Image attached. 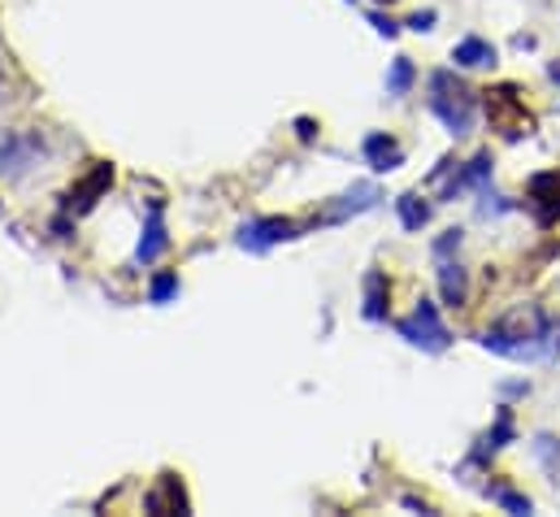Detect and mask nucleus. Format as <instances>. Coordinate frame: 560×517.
Instances as JSON below:
<instances>
[{"mask_svg":"<svg viewBox=\"0 0 560 517\" xmlns=\"http://www.w3.org/2000/svg\"><path fill=\"white\" fill-rule=\"evenodd\" d=\"M557 331L560 322H552V318H535L531 327L504 322V327H491L478 344L487 348V352H496V356H509V361H544V356H552L560 348V340H552Z\"/></svg>","mask_w":560,"mask_h":517,"instance_id":"f257e3e1","label":"nucleus"},{"mask_svg":"<svg viewBox=\"0 0 560 517\" xmlns=\"http://www.w3.org/2000/svg\"><path fill=\"white\" fill-rule=\"evenodd\" d=\"M430 114L452 136H469L474 131V118H478V96L452 70H439V74H430Z\"/></svg>","mask_w":560,"mask_h":517,"instance_id":"f03ea898","label":"nucleus"},{"mask_svg":"<svg viewBox=\"0 0 560 517\" xmlns=\"http://www.w3.org/2000/svg\"><path fill=\"white\" fill-rule=\"evenodd\" d=\"M395 331H400V340H408L421 352H443V348L452 344V336H448V327H443V318H439V309L430 301H421L408 318H400Z\"/></svg>","mask_w":560,"mask_h":517,"instance_id":"7ed1b4c3","label":"nucleus"},{"mask_svg":"<svg viewBox=\"0 0 560 517\" xmlns=\"http://www.w3.org/2000/svg\"><path fill=\"white\" fill-rule=\"evenodd\" d=\"M487 114H491V122L509 136V140H517V136H531L535 131V118L526 114V105H522V96H517V87H496V92H487Z\"/></svg>","mask_w":560,"mask_h":517,"instance_id":"20e7f679","label":"nucleus"},{"mask_svg":"<svg viewBox=\"0 0 560 517\" xmlns=\"http://www.w3.org/2000/svg\"><path fill=\"white\" fill-rule=\"evenodd\" d=\"M287 239H300V226L291 218H257V222H243L239 231V248L248 252H270L274 244H287Z\"/></svg>","mask_w":560,"mask_h":517,"instance_id":"39448f33","label":"nucleus"},{"mask_svg":"<svg viewBox=\"0 0 560 517\" xmlns=\"http://www.w3.org/2000/svg\"><path fill=\"white\" fill-rule=\"evenodd\" d=\"M526 200H531V213L539 226H557L560 222V171H544L531 178L526 187Z\"/></svg>","mask_w":560,"mask_h":517,"instance_id":"423d86ee","label":"nucleus"},{"mask_svg":"<svg viewBox=\"0 0 560 517\" xmlns=\"http://www.w3.org/2000/svg\"><path fill=\"white\" fill-rule=\"evenodd\" d=\"M35 157H44L39 136H4V140H0V174H4V178L26 174L35 166Z\"/></svg>","mask_w":560,"mask_h":517,"instance_id":"0eeeda50","label":"nucleus"},{"mask_svg":"<svg viewBox=\"0 0 560 517\" xmlns=\"http://www.w3.org/2000/svg\"><path fill=\"white\" fill-rule=\"evenodd\" d=\"M109 183H114V166H109V162H96V171L87 174L83 183H74V187H70L65 209H70V213H87V209L105 196V187H109Z\"/></svg>","mask_w":560,"mask_h":517,"instance_id":"6e6552de","label":"nucleus"},{"mask_svg":"<svg viewBox=\"0 0 560 517\" xmlns=\"http://www.w3.org/2000/svg\"><path fill=\"white\" fill-rule=\"evenodd\" d=\"M166 248H170V239H166L162 200H153V204H148V226H144V239H140V248H135V261H140V266H153V261H157Z\"/></svg>","mask_w":560,"mask_h":517,"instance_id":"1a4fd4ad","label":"nucleus"},{"mask_svg":"<svg viewBox=\"0 0 560 517\" xmlns=\"http://www.w3.org/2000/svg\"><path fill=\"white\" fill-rule=\"evenodd\" d=\"M382 200V191L373 187V183H357L348 196H339V204L322 218V222H344V218H353V213H366V209H373Z\"/></svg>","mask_w":560,"mask_h":517,"instance_id":"9d476101","label":"nucleus"},{"mask_svg":"<svg viewBox=\"0 0 560 517\" xmlns=\"http://www.w3.org/2000/svg\"><path fill=\"white\" fill-rule=\"evenodd\" d=\"M439 261V292H443V301L456 309V305H465V296H469V283H465V270H461V261H452V257H434Z\"/></svg>","mask_w":560,"mask_h":517,"instance_id":"9b49d317","label":"nucleus"},{"mask_svg":"<svg viewBox=\"0 0 560 517\" xmlns=\"http://www.w3.org/2000/svg\"><path fill=\"white\" fill-rule=\"evenodd\" d=\"M144 505H148V514H187V509H191L183 496V483H179L175 474H162V487H157Z\"/></svg>","mask_w":560,"mask_h":517,"instance_id":"f8f14e48","label":"nucleus"},{"mask_svg":"<svg viewBox=\"0 0 560 517\" xmlns=\"http://www.w3.org/2000/svg\"><path fill=\"white\" fill-rule=\"evenodd\" d=\"M366 162L378 174H386L395 171V166H404V149L395 140H386V136H366Z\"/></svg>","mask_w":560,"mask_h":517,"instance_id":"ddd939ff","label":"nucleus"},{"mask_svg":"<svg viewBox=\"0 0 560 517\" xmlns=\"http://www.w3.org/2000/svg\"><path fill=\"white\" fill-rule=\"evenodd\" d=\"M452 61H456V66H469V70H474V66H491V61H496V48H491L487 39L469 35V39H461V44H456Z\"/></svg>","mask_w":560,"mask_h":517,"instance_id":"4468645a","label":"nucleus"},{"mask_svg":"<svg viewBox=\"0 0 560 517\" xmlns=\"http://www.w3.org/2000/svg\"><path fill=\"white\" fill-rule=\"evenodd\" d=\"M487 178H491V153H478L465 171H456V178L448 183V196H456L461 187H487Z\"/></svg>","mask_w":560,"mask_h":517,"instance_id":"2eb2a0df","label":"nucleus"},{"mask_svg":"<svg viewBox=\"0 0 560 517\" xmlns=\"http://www.w3.org/2000/svg\"><path fill=\"white\" fill-rule=\"evenodd\" d=\"M366 318H370V322H382V318H386V283H382L378 270L366 279Z\"/></svg>","mask_w":560,"mask_h":517,"instance_id":"dca6fc26","label":"nucleus"},{"mask_svg":"<svg viewBox=\"0 0 560 517\" xmlns=\"http://www.w3.org/2000/svg\"><path fill=\"white\" fill-rule=\"evenodd\" d=\"M395 204H400V222H404L408 231H421V226L430 222V204H421L413 191H408V196H400Z\"/></svg>","mask_w":560,"mask_h":517,"instance_id":"f3484780","label":"nucleus"},{"mask_svg":"<svg viewBox=\"0 0 560 517\" xmlns=\"http://www.w3.org/2000/svg\"><path fill=\"white\" fill-rule=\"evenodd\" d=\"M408 87H413V61H408V57H395L391 79H386V92H391V96H404Z\"/></svg>","mask_w":560,"mask_h":517,"instance_id":"a211bd4d","label":"nucleus"},{"mask_svg":"<svg viewBox=\"0 0 560 517\" xmlns=\"http://www.w3.org/2000/svg\"><path fill=\"white\" fill-rule=\"evenodd\" d=\"M175 292H179V274H157L153 287H148V301H153V305H166Z\"/></svg>","mask_w":560,"mask_h":517,"instance_id":"6ab92c4d","label":"nucleus"},{"mask_svg":"<svg viewBox=\"0 0 560 517\" xmlns=\"http://www.w3.org/2000/svg\"><path fill=\"white\" fill-rule=\"evenodd\" d=\"M456 248H461V231H443L439 244H434V257H452Z\"/></svg>","mask_w":560,"mask_h":517,"instance_id":"aec40b11","label":"nucleus"},{"mask_svg":"<svg viewBox=\"0 0 560 517\" xmlns=\"http://www.w3.org/2000/svg\"><path fill=\"white\" fill-rule=\"evenodd\" d=\"M496 501H500L504 509H513V514H531V501L517 496V492H496Z\"/></svg>","mask_w":560,"mask_h":517,"instance_id":"412c9836","label":"nucleus"},{"mask_svg":"<svg viewBox=\"0 0 560 517\" xmlns=\"http://www.w3.org/2000/svg\"><path fill=\"white\" fill-rule=\"evenodd\" d=\"M370 22H373V31H378V35H386V39H395V35H400V26H395L391 17H382V13H370Z\"/></svg>","mask_w":560,"mask_h":517,"instance_id":"4be33fe9","label":"nucleus"},{"mask_svg":"<svg viewBox=\"0 0 560 517\" xmlns=\"http://www.w3.org/2000/svg\"><path fill=\"white\" fill-rule=\"evenodd\" d=\"M408 26H413V31H430V26H434V9H426V13H413V17H408Z\"/></svg>","mask_w":560,"mask_h":517,"instance_id":"5701e85b","label":"nucleus"},{"mask_svg":"<svg viewBox=\"0 0 560 517\" xmlns=\"http://www.w3.org/2000/svg\"><path fill=\"white\" fill-rule=\"evenodd\" d=\"M548 74H552V83H560V66H552V70H548Z\"/></svg>","mask_w":560,"mask_h":517,"instance_id":"b1692460","label":"nucleus"},{"mask_svg":"<svg viewBox=\"0 0 560 517\" xmlns=\"http://www.w3.org/2000/svg\"><path fill=\"white\" fill-rule=\"evenodd\" d=\"M382 4H391V0H382Z\"/></svg>","mask_w":560,"mask_h":517,"instance_id":"393cba45","label":"nucleus"}]
</instances>
